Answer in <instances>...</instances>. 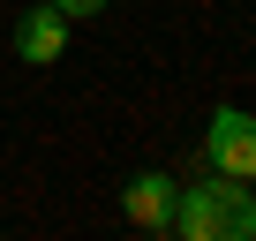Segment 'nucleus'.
Instances as JSON below:
<instances>
[{
	"label": "nucleus",
	"instance_id": "nucleus-1",
	"mask_svg": "<svg viewBox=\"0 0 256 241\" xmlns=\"http://www.w3.org/2000/svg\"><path fill=\"white\" fill-rule=\"evenodd\" d=\"M174 234L181 241H256V196H248V181L211 174L204 188H181Z\"/></svg>",
	"mask_w": 256,
	"mask_h": 241
},
{
	"label": "nucleus",
	"instance_id": "nucleus-2",
	"mask_svg": "<svg viewBox=\"0 0 256 241\" xmlns=\"http://www.w3.org/2000/svg\"><path fill=\"white\" fill-rule=\"evenodd\" d=\"M204 151H211V174L256 181V113L218 106V113H211V136H204Z\"/></svg>",
	"mask_w": 256,
	"mask_h": 241
},
{
	"label": "nucleus",
	"instance_id": "nucleus-3",
	"mask_svg": "<svg viewBox=\"0 0 256 241\" xmlns=\"http://www.w3.org/2000/svg\"><path fill=\"white\" fill-rule=\"evenodd\" d=\"M174 204H181V188H174L166 174H136V181L120 188L128 226H144V234H174Z\"/></svg>",
	"mask_w": 256,
	"mask_h": 241
},
{
	"label": "nucleus",
	"instance_id": "nucleus-4",
	"mask_svg": "<svg viewBox=\"0 0 256 241\" xmlns=\"http://www.w3.org/2000/svg\"><path fill=\"white\" fill-rule=\"evenodd\" d=\"M16 53H23L30 68H46V60L68 53V16L53 8V0H46V8H23V23H16Z\"/></svg>",
	"mask_w": 256,
	"mask_h": 241
},
{
	"label": "nucleus",
	"instance_id": "nucleus-5",
	"mask_svg": "<svg viewBox=\"0 0 256 241\" xmlns=\"http://www.w3.org/2000/svg\"><path fill=\"white\" fill-rule=\"evenodd\" d=\"M53 8H60V16L76 23V16H98V8H113V0H53Z\"/></svg>",
	"mask_w": 256,
	"mask_h": 241
}]
</instances>
